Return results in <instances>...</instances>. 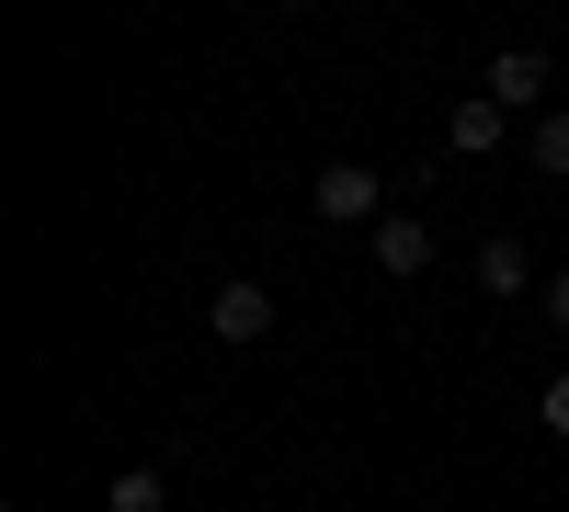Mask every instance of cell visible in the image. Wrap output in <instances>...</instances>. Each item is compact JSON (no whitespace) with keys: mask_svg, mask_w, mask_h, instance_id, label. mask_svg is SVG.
<instances>
[{"mask_svg":"<svg viewBox=\"0 0 569 512\" xmlns=\"http://www.w3.org/2000/svg\"><path fill=\"white\" fill-rule=\"evenodd\" d=\"M206 331H217V342H262V331H273V285H262V273L217 285V297H206Z\"/></svg>","mask_w":569,"mask_h":512,"instance_id":"obj_2","label":"cell"},{"mask_svg":"<svg viewBox=\"0 0 569 512\" xmlns=\"http://www.w3.org/2000/svg\"><path fill=\"white\" fill-rule=\"evenodd\" d=\"M308 205H319V228H376V217H388V182H376L365 160H330L308 182Z\"/></svg>","mask_w":569,"mask_h":512,"instance_id":"obj_1","label":"cell"},{"mask_svg":"<svg viewBox=\"0 0 569 512\" xmlns=\"http://www.w3.org/2000/svg\"><path fill=\"white\" fill-rule=\"evenodd\" d=\"M536 297H547V319H558V331H569V273H547V285H536Z\"/></svg>","mask_w":569,"mask_h":512,"instance_id":"obj_10","label":"cell"},{"mask_svg":"<svg viewBox=\"0 0 569 512\" xmlns=\"http://www.w3.org/2000/svg\"><path fill=\"white\" fill-rule=\"evenodd\" d=\"M525 160H536L547 182H569V114H536V126H525Z\"/></svg>","mask_w":569,"mask_h":512,"instance_id":"obj_7","label":"cell"},{"mask_svg":"<svg viewBox=\"0 0 569 512\" xmlns=\"http://www.w3.org/2000/svg\"><path fill=\"white\" fill-rule=\"evenodd\" d=\"M536 422H547V433L569 444V364H558V377H547V399H536Z\"/></svg>","mask_w":569,"mask_h":512,"instance_id":"obj_9","label":"cell"},{"mask_svg":"<svg viewBox=\"0 0 569 512\" xmlns=\"http://www.w3.org/2000/svg\"><path fill=\"white\" fill-rule=\"evenodd\" d=\"M114 512H171V479H160V468H126V479H114Z\"/></svg>","mask_w":569,"mask_h":512,"instance_id":"obj_8","label":"cell"},{"mask_svg":"<svg viewBox=\"0 0 569 512\" xmlns=\"http://www.w3.org/2000/svg\"><path fill=\"white\" fill-rule=\"evenodd\" d=\"M365 251H376V273H421V262H433V228H421L410 205H388V217L365 228Z\"/></svg>","mask_w":569,"mask_h":512,"instance_id":"obj_3","label":"cell"},{"mask_svg":"<svg viewBox=\"0 0 569 512\" xmlns=\"http://www.w3.org/2000/svg\"><path fill=\"white\" fill-rule=\"evenodd\" d=\"M479 91H490L501 114H536V91H547V58H536V46H501V58L479 69Z\"/></svg>","mask_w":569,"mask_h":512,"instance_id":"obj_4","label":"cell"},{"mask_svg":"<svg viewBox=\"0 0 569 512\" xmlns=\"http://www.w3.org/2000/svg\"><path fill=\"white\" fill-rule=\"evenodd\" d=\"M501 126H512V114L490 103V91H456V114H445V149H456V160H490V149H501Z\"/></svg>","mask_w":569,"mask_h":512,"instance_id":"obj_5","label":"cell"},{"mask_svg":"<svg viewBox=\"0 0 569 512\" xmlns=\"http://www.w3.org/2000/svg\"><path fill=\"white\" fill-rule=\"evenodd\" d=\"M467 285H479L490 308H512V297L536 285V262H525V240H479V273H467Z\"/></svg>","mask_w":569,"mask_h":512,"instance_id":"obj_6","label":"cell"}]
</instances>
